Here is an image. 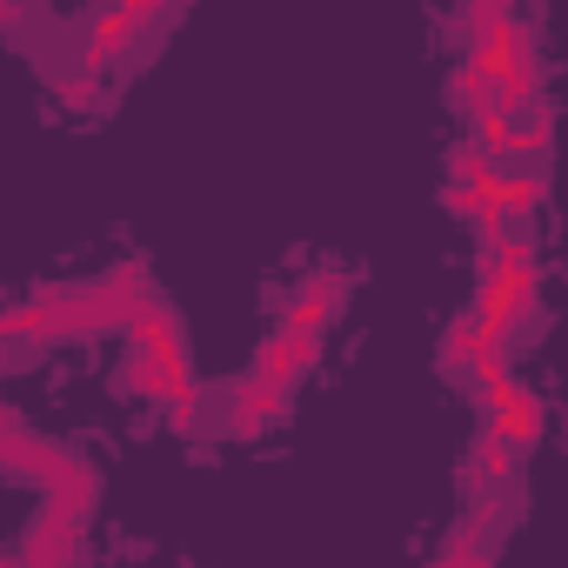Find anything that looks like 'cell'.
<instances>
[{"label": "cell", "mask_w": 568, "mask_h": 568, "mask_svg": "<svg viewBox=\"0 0 568 568\" xmlns=\"http://www.w3.org/2000/svg\"><path fill=\"white\" fill-rule=\"evenodd\" d=\"M468 141H475V148H481V154L501 168V161H508V141H515V114H508V108H488V114H475V121H468Z\"/></svg>", "instance_id": "15"}, {"label": "cell", "mask_w": 568, "mask_h": 568, "mask_svg": "<svg viewBox=\"0 0 568 568\" xmlns=\"http://www.w3.org/2000/svg\"><path fill=\"white\" fill-rule=\"evenodd\" d=\"M488 535H495V508H475L448 528L442 541V561L435 568H488Z\"/></svg>", "instance_id": "11"}, {"label": "cell", "mask_w": 568, "mask_h": 568, "mask_svg": "<svg viewBox=\"0 0 568 568\" xmlns=\"http://www.w3.org/2000/svg\"><path fill=\"white\" fill-rule=\"evenodd\" d=\"M548 154H555V108L535 101V108L515 114V141H508L501 168H548Z\"/></svg>", "instance_id": "10"}, {"label": "cell", "mask_w": 568, "mask_h": 568, "mask_svg": "<svg viewBox=\"0 0 568 568\" xmlns=\"http://www.w3.org/2000/svg\"><path fill=\"white\" fill-rule=\"evenodd\" d=\"M315 362H322V342H302V335H281V328H267V335H261V348H254V368H247V375L295 388V382H302Z\"/></svg>", "instance_id": "6"}, {"label": "cell", "mask_w": 568, "mask_h": 568, "mask_svg": "<svg viewBox=\"0 0 568 568\" xmlns=\"http://www.w3.org/2000/svg\"><path fill=\"white\" fill-rule=\"evenodd\" d=\"M0 462H8V475H21V481H41L54 515H68V521H88V508H94V468H88L74 448H61V442H41L34 428L8 422V435H0Z\"/></svg>", "instance_id": "3"}, {"label": "cell", "mask_w": 568, "mask_h": 568, "mask_svg": "<svg viewBox=\"0 0 568 568\" xmlns=\"http://www.w3.org/2000/svg\"><path fill=\"white\" fill-rule=\"evenodd\" d=\"M74 555H81V521H68V515H41L34 528H28V541H21V561H34V568H74Z\"/></svg>", "instance_id": "9"}, {"label": "cell", "mask_w": 568, "mask_h": 568, "mask_svg": "<svg viewBox=\"0 0 568 568\" xmlns=\"http://www.w3.org/2000/svg\"><path fill=\"white\" fill-rule=\"evenodd\" d=\"M481 355H488V342H481V328H475V322H468V315H455V322H448V335H442V368H448V375H462V382H468V375H475V362H481Z\"/></svg>", "instance_id": "13"}, {"label": "cell", "mask_w": 568, "mask_h": 568, "mask_svg": "<svg viewBox=\"0 0 568 568\" xmlns=\"http://www.w3.org/2000/svg\"><path fill=\"white\" fill-rule=\"evenodd\" d=\"M148 274L141 261H121L94 281H68V288H41L34 302H14L0 335L14 348H34V342H88V335H108V328H128L134 308L148 302Z\"/></svg>", "instance_id": "1"}, {"label": "cell", "mask_w": 568, "mask_h": 568, "mask_svg": "<svg viewBox=\"0 0 568 568\" xmlns=\"http://www.w3.org/2000/svg\"><path fill=\"white\" fill-rule=\"evenodd\" d=\"M515 475H521V455L481 422L475 428V455H468V481H475V495H481V508H488V495H508L515 488Z\"/></svg>", "instance_id": "8"}, {"label": "cell", "mask_w": 568, "mask_h": 568, "mask_svg": "<svg viewBox=\"0 0 568 568\" xmlns=\"http://www.w3.org/2000/svg\"><path fill=\"white\" fill-rule=\"evenodd\" d=\"M128 342L161 368V415H168V428H174V435H207V395H201V382H194V368H187L181 322H174V308H168L161 295H148V302L134 308Z\"/></svg>", "instance_id": "2"}, {"label": "cell", "mask_w": 568, "mask_h": 568, "mask_svg": "<svg viewBox=\"0 0 568 568\" xmlns=\"http://www.w3.org/2000/svg\"><path fill=\"white\" fill-rule=\"evenodd\" d=\"M448 108L475 121V114L501 108V94H495V81H488V74L475 68V61H462V54H455V68H448Z\"/></svg>", "instance_id": "12"}, {"label": "cell", "mask_w": 568, "mask_h": 568, "mask_svg": "<svg viewBox=\"0 0 568 568\" xmlns=\"http://www.w3.org/2000/svg\"><path fill=\"white\" fill-rule=\"evenodd\" d=\"M288 395L295 388H281V382H261V375H241L221 402V435H267L288 422Z\"/></svg>", "instance_id": "5"}, {"label": "cell", "mask_w": 568, "mask_h": 568, "mask_svg": "<svg viewBox=\"0 0 568 568\" xmlns=\"http://www.w3.org/2000/svg\"><path fill=\"white\" fill-rule=\"evenodd\" d=\"M348 288H355V274H348V267H308L295 288L281 295L274 328H281V335H302V342H328V322H342Z\"/></svg>", "instance_id": "4"}, {"label": "cell", "mask_w": 568, "mask_h": 568, "mask_svg": "<svg viewBox=\"0 0 568 568\" xmlns=\"http://www.w3.org/2000/svg\"><path fill=\"white\" fill-rule=\"evenodd\" d=\"M501 181H508V214L535 221L541 201H548V168H501Z\"/></svg>", "instance_id": "14"}, {"label": "cell", "mask_w": 568, "mask_h": 568, "mask_svg": "<svg viewBox=\"0 0 568 568\" xmlns=\"http://www.w3.org/2000/svg\"><path fill=\"white\" fill-rule=\"evenodd\" d=\"M481 422H488V428L521 455V462H528V455H535V442L548 435V402L521 382V395H515V402H501V408H495V415H481Z\"/></svg>", "instance_id": "7"}]
</instances>
